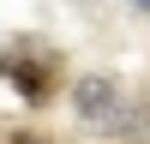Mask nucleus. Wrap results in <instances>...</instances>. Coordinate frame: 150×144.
Here are the masks:
<instances>
[{
    "label": "nucleus",
    "instance_id": "2",
    "mask_svg": "<svg viewBox=\"0 0 150 144\" xmlns=\"http://www.w3.org/2000/svg\"><path fill=\"white\" fill-rule=\"evenodd\" d=\"M72 108H78V120L114 126V114H120V84H114V78H78V84H72Z\"/></svg>",
    "mask_w": 150,
    "mask_h": 144
},
{
    "label": "nucleus",
    "instance_id": "1",
    "mask_svg": "<svg viewBox=\"0 0 150 144\" xmlns=\"http://www.w3.org/2000/svg\"><path fill=\"white\" fill-rule=\"evenodd\" d=\"M0 78L18 84L24 102H48L54 96V60L36 54V48H12V54H0Z\"/></svg>",
    "mask_w": 150,
    "mask_h": 144
},
{
    "label": "nucleus",
    "instance_id": "3",
    "mask_svg": "<svg viewBox=\"0 0 150 144\" xmlns=\"http://www.w3.org/2000/svg\"><path fill=\"white\" fill-rule=\"evenodd\" d=\"M12 144H54V138H42V132H18Z\"/></svg>",
    "mask_w": 150,
    "mask_h": 144
},
{
    "label": "nucleus",
    "instance_id": "4",
    "mask_svg": "<svg viewBox=\"0 0 150 144\" xmlns=\"http://www.w3.org/2000/svg\"><path fill=\"white\" fill-rule=\"evenodd\" d=\"M138 6H144V12H150V0H138Z\"/></svg>",
    "mask_w": 150,
    "mask_h": 144
}]
</instances>
